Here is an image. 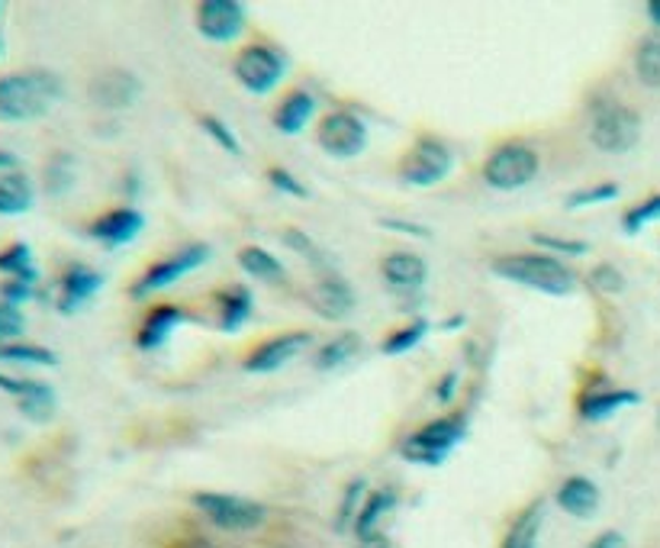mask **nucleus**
Returning a JSON list of instances; mask_svg holds the SVG:
<instances>
[{"mask_svg": "<svg viewBox=\"0 0 660 548\" xmlns=\"http://www.w3.org/2000/svg\"><path fill=\"white\" fill-rule=\"evenodd\" d=\"M65 84L55 71L30 69L0 74V123H30L62 101Z\"/></svg>", "mask_w": 660, "mask_h": 548, "instance_id": "1", "label": "nucleus"}, {"mask_svg": "<svg viewBox=\"0 0 660 548\" xmlns=\"http://www.w3.org/2000/svg\"><path fill=\"white\" fill-rule=\"evenodd\" d=\"M496 277L522 284L528 291L548 294V297H570L577 291V272L563 265V258H555L548 252H512V255H496L490 262Z\"/></svg>", "mask_w": 660, "mask_h": 548, "instance_id": "2", "label": "nucleus"}, {"mask_svg": "<svg viewBox=\"0 0 660 548\" xmlns=\"http://www.w3.org/2000/svg\"><path fill=\"white\" fill-rule=\"evenodd\" d=\"M467 436V416L464 413H451V416H438L426 426H419L406 443H403V458L413 465H426V468H438L445 465V458L461 446Z\"/></svg>", "mask_w": 660, "mask_h": 548, "instance_id": "3", "label": "nucleus"}, {"mask_svg": "<svg viewBox=\"0 0 660 548\" xmlns=\"http://www.w3.org/2000/svg\"><path fill=\"white\" fill-rule=\"evenodd\" d=\"M641 139V116L619 101H596L590 113V142L606 155H626Z\"/></svg>", "mask_w": 660, "mask_h": 548, "instance_id": "4", "label": "nucleus"}, {"mask_svg": "<svg viewBox=\"0 0 660 548\" xmlns=\"http://www.w3.org/2000/svg\"><path fill=\"white\" fill-rule=\"evenodd\" d=\"M541 172L538 152L526 142H502L484 162V181L494 191H522Z\"/></svg>", "mask_w": 660, "mask_h": 548, "instance_id": "5", "label": "nucleus"}, {"mask_svg": "<svg viewBox=\"0 0 660 548\" xmlns=\"http://www.w3.org/2000/svg\"><path fill=\"white\" fill-rule=\"evenodd\" d=\"M287 69H291L287 55H284L281 49L267 45V42H252V45H245V49L235 55V62H232L235 81H238L248 94H255V98L271 94V91L287 78Z\"/></svg>", "mask_w": 660, "mask_h": 548, "instance_id": "6", "label": "nucleus"}, {"mask_svg": "<svg viewBox=\"0 0 660 548\" xmlns=\"http://www.w3.org/2000/svg\"><path fill=\"white\" fill-rule=\"evenodd\" d=\"M210 255H213V248H210L206 242L181 245L174 255H167V258H162V262L149 265L145 272L139 274V281L132 284L130 294L135 297V301H145V297H152V294L165 291V287H171V284H177L181 277H187L191 272L203 268V265L210 262Z\"/></svg>", "mask_w": 660, "mask_h": 548, "instance_id": "7", "label": "nucleus"}, {"mask_svg": "<svg viewBox=\"0 0 660 548\" xmlns=\"http://www.w3.org/2000/svg\"><path fill=\"white\" fill-rule=\"evenodd\" d=\"M455 169V152L435 136L416 139L399 162V177L409 187H435Z\"/></svg>", "mask_w": 660, "mask_h": 548, "instance_id": "8", "label": "nucleus"}, {"mask_svg": "<svg viewBox=\"0 0 660 548\" xmlns=\"http://www.w3.org/2000/svg\"><path fill=\"white\" fill-rule=\"evenodd\" d=\"M194 507L216 529H226V532H252V529L264 526V519H267V510H264L262 504L245 500V497H235V494H216V490H200V494H194Z\"/></svg>", "mask_w": 660, "mask_h": 548, "instance_id": "9", "label": "nucleus"}, {"mask_svg": "<svg viewBox=\"0 0 660 548\" xmlns=\"http://www.w3.org/2000/svg\"><path fill=\"white\" fill-rule=\"evenodd\" d=\"M316 142L323 145V152L338 159V162H348V159H358L367 142H370V130L358 113H348V110H335L329 116L319 120L316 126Z\"/></svg>", "mask_w": 660, "mask_h": 548, "instance_id": "10", "label": "nucleus"}, {"mask_svg": "<svg viewBox=\"0 0 660 548\" xmlns=\"http://www.w3.org/2000/svg\"><path fill=\"white\" fill-rule=\"evenodd\" d=\"M248 27V13L238 0H203L197 7V33L213 42L226 45L235 42Z\"/></svg>", "mask_w": 660, "mask_h": 548, "instance_id": "11", "label": "nucleus"}, {"mask_svg": "<svg viewBox=\"0 0 660 548\" xmlns=\"http://www.w3.org/2000/svg\"><path fill=\"white\" fill-rule=\"evenodd\" d=\"M309 345H313V333H306V329L281 333V336H274V339H267V343L255 345V348L245 355L242 368H245V372H255V375L281 372L284 365H291L294 358H299Z\"/></svg>", "mask_w": 660, "mask_h": 548, "instance_id": "12", "label": "nucleus"}, {"mask_svg": "<svg viewBox=\"0 0 660 548\" xmlns=\"http://www.w3.org/2000/svg\"><path fill=\"white\" fill-rule=\"evenodd\" d=\"M88 98L103 110H126L142 98V78L130 69H103L91 78Z\"/></svg>", "mask_w": 660, "mask_h": 548, "instance_id": "13", "label": "nucleus"}, {"mask_svg": "<svg viewBox=\"0 0 660 548\" xmlns=\"http://www.w3.org/2000/svg\"><path fill=\"white\" fill-rule=\"evenodd\" d=\"M306 304H309V309H313L319 319L342 323V319L355 309L358 297H355L352 284H348L342 274L326 272L323 277H316V281L309 284V291H306Z\"/></svg>", "mask_w": 660, "mask_h": 548, "instance_id": "14", "label": "nucleus"}, {"mask_svg": "<svg viewBox=\"0 0 660 548\" xmlns=\"http://www.w3.org/2000/svg\"><path fill=\"white\" fill-rule=\"evenodd\" d=\"M142 230H145V216L135 206H116V210L98 216L88 233H91V240H98L106 248H123L139 240Z\"/></svg>", "mask_w": 660, "mask_h": 548, "instance_id": "15", "label": "nucleus"}, {"mask_svg": "<svg viewBox=\"0 0 660 548\" xmlns=\"http://www.w3.org/2000/svg\"><path fill=\"white\" fill-rule=\"evenodd\" d=\"M100 287H103V274L98 268L81 265V262L78 265H68L62 281H59V309L65 316L78 313V309L88 307L98 297Z\"/></svg>", "mask_w": 660, "mask_h": 548, "instance_id": "16", "label": "nucleus"}, {"mask_svg": "<svg viewBox=\"0 0 660 548\" xmlns=\"http://www.w3.org/2000/svg\"><path fill=\"white\" fill-rule=\"evenodd\" d=\"M380 277L396 294H416L429 281V265L419 252H390L380 262Z\"/></svg>", "mask_w": 660, "mask_h": 548, "instance_id": "17", "label": "nucleus"}, {"mask_svg": "<svg viewBox=\"0 0 660 548\" xmlns=\"http://www.w3.org/2000/svg\"><path fill=\"white\" fill-rule=\"evenodd\" d=\"M316 110H319L316 94H309V91H291L281 101V106L274 110V130L284 133V136H299L309 126V120L316 116Z\"/></svg>", "mask_w": 660, "mask_h": 548, "instance_id": "18", "label": "nucleus"}, {"mask_svg": "<svg viewBox=\"0 0 660 548\" xmlns=\"http://www.w3.org/2000/svg\"><path fill=\"white\" fill-rule=\"evenodd\" d=\"M184 323H187V313H184V309L162 304V307L152 309V313L145 316V323L139 326L135 345H139L142 352H155V348H162V345L171 339V333H174L177 326H184Z\"/></svg>", "mask_w": 660, "mask_h": 548, "instance_id": "19", "label": "nucleus"}, {"mask_svg": "<svg viewBox=\"0 0 660 548\" xmlns=\"http://www.w3.org/2000/svg\"><path fill=\"white\" fill-rule=\"evenodd\" d=\"M599 500H602V494H599L596 480L583 478V475H573L558 487V507L573 519H590L599 510Z\"/></svg>", "mask_w": 660, "mask_h": 548, "instance_id": "20", "label": "nucleus"}, {"mask_svg": "<svg viewBox=\"0 0 660 548\" xmlns=\"http://www.w3.org/2000/svg\"><path fill=\"white\" fill-rule=\"evenodd\" d=\"M216 309H220V329L223 333H238L255 313V297H252L248 287L232 284L216 297Z\"/></svg>", "mask_w": 660, "mask_h": 548, "instance_id": "21", "label": "nucleus"}, {"mask_svg": "<svg viewBox=\"0 0 660 548\" xmlns=\"http://www.w3.org/2000/svg\"><path fill=\"white\" fill-rule=\"evenodd\" d=\"M35 204V184L30 174H0V216H23Z\"/></svg>", "mask_w": 660, "mask_h": 548, "instance_id": "22", "label": "nucleus"}, {"mask_svg": "<svg viewBox=\"0 0 660 548\" xmlns=\"http://www.w3.org/2000/svg\"><path fill=\"white\" fill-rule=\"evenodd\" d=\"M641 404V394L638 390H593L580 400V416L590 419V423H602L609 416H616L626 407Z\"/></svg>", "mask_w": 660, "mask_h": 548, "instance_id": "23", "label": "nucleus"}, {"mask_svg": "<svg viewBox=\"0 0 660 548\" xmlns=\"http://www.w3.org/2000/svg\"><path fill=\"white\" fill-rule=\"evenodd\" d=\"M238 268L245 274H252L262 284H284L287 281V268L281 265V258L274 252L262 248V245L238 248Z\"/></svg>", "mask_w": 660, "mask_h": 548, "instance_id": "24", "label": "nucleus"}, {"mask_svg": "<svg viewBox=\"0 0 660 548\" xmlns=\"http://www.w3.org/2000/svg\"><path fill=\"white\" fill-rule=\"evenodd\" d=\"M396 507V490L394 487H387V490H374L370 497H364L362 510L355 516V536L358 539H370V536H377V526L384 522V516L390 514Z\"/></svg>", "mask_w": 660, "mask_h": 548, "instance_id": "25", "label": "nucleus"}, {"mask_svg": "<svg viewBox=\"0 0 660 548\" xmlns=\"http://www.w3.org/2000/svg\"><path fill=\"white\" fill-rule=\"evenodd\" d=\"M0 274H7V281H23V284H39V265L33 258V248L27 242H10L7 248H0Z\"/></svg>", "mask_w": 660, "mask_h": 548, "instance_id": "26", "label": "nucleus"}, {"mask_svg": "<svg viewBox=\"0 0 660 548\" xmlns=\"http://www.w3.org/2000/svg\"><path fill=\"white\" fill-rule=\"evenodd\" d=\"M358 352H362V336L358 333H338L332 343H326L313 355V365L319 372H335V368L348 365Z\"/></svg>", "mask_w": 660, "mask_h": 548, "instance_id": "27", "label": "nucleus"}, {"mask_svg": "<svg viewBox=\"0 0 660 548\" xmlns=\"http://www.w3.org/2000/svg\"><path fill=\"white\" fill-rule=\"evenodd\" d=\"M0 362L3 365H23V368H55L59 355L45 345H30V343H13L0 345Z\"/></svg>", "mask_w": 660, "mask_h": 548, "instance_id": "28", "label": "nucleus"}, {"mask_svg": "<svg viewBox=\"0 0 660 548\" xmlns=\"http://www.w3.org/2000/svg\"><path fill=\"white\" fill-rule=\"evenodd\" d=\"M429 319H423V316H416V319H409L406 326H399V329H394L387 339H384V345H380V352L384 355H390V358H399V355H409L413 348H419L423 345V339L429 336Z\"/></svg>", "mask_w": 660, "mask_h": 548, "instance_id": "29", "label": "nucleus"}, {"mask_svg": "<svg viewBox=\"0 0 660 548\" xmlns=\"http://www.w3.org/2000/svg\"><path fill=\"white\" fill-rule=\"evenodd\" d=\"M78 162L71 152H55L45 165V174H42V184L49 191V197H65L68 191L74 187V177H78Z\"/></svg>", "mask_w": 660, "mask_h": 548, "instance_id": "30", "label": "nucleus"}, {"mask_svg": "<svg viewBox=\"0 0 660 548\" xmlns=\"http://www.w3.org/2000/svg\"><path fill=\"white\" fill-rule=\"evenodd\" d=\"M634 74L644 88L660 91V33L644 35L634 49Z\"/></svg>", "mask_w": 660, "mask_h": 548, "instance_id": "31", "label": "nucleus"}, {"mask_svg": "<svg viewBox=\"0 0 660 548\" xmlns=\"http://www.w3.org/2000/svg\"><path fill=\"white\" fill-rule=\"evenodd\" d=\"M17 407H20V413H23L30 423H49V419L55 416L59 397H55V390H52L45 380H35L33 390H30L27 397H20Z\"/></svg>", "mask_w": 660, "mask_h": 548, "instance_id": "32", "label": "nucleus"}, {"mask_svg": "<svg viewBox=\"0 0 660 548\" xmlns=\"http://www.w3.org/2000/svg\"><path fill=\"white\" fill-rule=\"evenodd\" d=\"M538 529H541V504H531L526 514L512 522L502 548H538Z\"/></svg>", "mask_w": 660, "mask_h": 548, "instance_id": "33", "label": "nucleus"}, {"mask_svg": "<svg viewBox=\"0 0 660 548\" xmlns=\"http://www.w3.org/2000/svg\"><path fill=\"white\" fill-rule=\"evenodd\" d=\"M660 220V194H651V197H644L641 204L628 206L626 216H622V230H626L628 236H634V233H641L644 226H651V223H658Z\"/></svg>", "mask_w": 660, "mask_h": 548, "instance_id": "34", "label": "nucleus"}, {"mask_svg": "<svg viewBox=\"0 0 660 548\" xmlns=\"http://www.w3.org/2000/svg\"><path fill=\"white\" fill-rule=\"evenodd\" d=\"M619 184L616 181H602V184H593V187H583V191H573L570 197H567V210H587V206H599V204H609V201H616L619 197Z\"/></svg>", "mask_w": 660, "mask_h": 548, "instance_id": "35", "label": "nucleus"}, {"mask_svg": "<svg viewBox=\"0 0 660 548\" xmlns=\"http://www.w3.org/2000/svg\"><path fill=\"white\" fill-rule=\"evenodd\" d=\"M200 130L213 139L223 152H230V155H242V142H238V136L232 133L230 123H226V120H220L216 113H203V116H200Z\"/></svg>", "mask_w": 660, "mask_h": 548, "instance_id": "36", "label": "nucleus"}, {"mask_svg": "<svg viewBox=\"0 0 660 548\" xmlns=\"http://www.w3.org/2000/svg\"><path fill=\"white\" fill-rule=\"evenodd\" d=\"M528 240H531V245H538V248H548L555 258H558V255L577 258V255H587V252H590V242L563 240V236H555V233H531Z\"/></svg>", "mask_w": 660, "mask_h": 548, "instance_id": "37", "label": "nucleus"}, {"mask_svg": "<svg viewBox=\"0 0 660 548\" xmlns=\"http://www.w3.org/2000/svg\"><path fill=\"white\" fill-rule=\"evenodd\" d=\"M27 333V316L23 307H13L7 301H0V345H13L23 339Z\"/></svg>", "mask_w": 660, "mask_h": 548, "instance_id": "38", "label": "nucleus"}, {"mask_svg": "<svg viewBox=\"0 0 660 548\" xmlns=\"http://www.w3.org/2000/svg\"><path fill=\"white\" fill-rule=\"evenodd\" d=\"M267 181H271V187H274V191H281L284 197L309 201V187H306V184H303L291 169H267Z\"/></svg>", "mask_w": 660, "mask_h": 548, "instance_id": "39", "label": "nucleus"}, {"mask_svg": "<svg viewBox=\"0 0 660 548\" xmlns=\"http://www.w3.org/2000/svg\"><path fill=\"white\" fill-rule=\"evenodd\" d=\"M281 240H284L287 248H294L297 255L309 258L313 265H326V252L313 242V236H306L303 230H294V226H291V230H284V233H281Z\"/></svg>", "mask_w": 660, "mask_h": 548, "instance_id": "40", "label": "nucleus"}, {"mask_svg": "<svg viewBox=\"0 0 660 548\" xmlns=\"http://www.w3.org/2000/svg\"><path fill=\"white\" fill-rule=\"evenodd\" d=\"M590 284H593L599 294H622L626 291V274L619 272L616 265L602 262V265H596L593 272H590Z\"/></svg>", "mask_w": 660, "mask_h": 548, "instance_id": "41", "label": "nucleus"}, {"mask_svg": "<svg viewBox=\"0 0 660 548\" xmlns=\"http://www.w3.org/2000/svg\"><path fill=\"white\" fill-rule=\"evenodd\" d=\"M362 494H364V480L355 478L348 487H345V497H342V510H338V516H335V526L338 529H345L348 522H355V516H358V510H362Z\"/></svg>", "mask_w": 660, "mask_h": 548, "instance_id": "42", "label": "nucleus"}, {"mask_svg": "<svg viewBox=\"0 0 660 548\" xmlns=\"http://www.w3.org/2000/svg\"><path fill=\"white\" fill-rule=\"evenodd\" d=\"M33 297V284H23V281H3V284H0V301H7V304H13V307H23V304H30Z\"/></svg>", "mask_w": 660, "mask_h": 548, "instance_id": "43", "label": "nucleus"}, {"mask_svg": "<svg viewBox=\"0 0 660 548\" xmlns=\"http://www.w3.org/2000/svg\"><path fill=\"white\" fill-rule=\"evenodd\" d=\"M380 226H384V230H390V233H403V236L431 240L429 230H426V226H419V223H406V220H394V216H387V220H380Z\"/></svg>", "mask_w": 660, "mask_h": 548, "instance_id": "44", "label": "nucleus"}, {"mask_svg": "<svg viewBox=\"0 0 660 548\" xmlns=\"http://www.w3.org/2000/svg\"><path fill=\"white\" fill-rule=\"evenodd\" d=\"M458 384H461V375H458V372H445V375L438 377V384H435V400H438V404H451Z\"/></svg>", "mask_w": 660, "mask_h": 548, "instance_id": "45", "label": "nucleus"}, {"mask_svg": "<svg viewBox=\"0 0 660 548\" xmlns=\"http://www.w3.org/2000/svg\"><path fill=\"white\" fill-rule=\"evenodd\" d=\"M590 548H628L626 539H622V532H602V536H596Z\"/></svg>", "mask_w": 660, "mask_h": 548, "instance_id": "46", "label": "nucleus"}, {"mask_svg": "<svg viewBox=\"0 0 660 548\" xmlns=\"http://www.w3.org/2000/svg\"><path fill=\"white\" fill-rule=\"evenodd\" d=\"M20 169V159L13 155V152H7V149H0V174H10Z\"/></svg>", "mask_w": 660, "mask_h": 548, "instance_id": "47", "label": "nucleus"}, {"mask_svg": "<svg viewBox=\"0 0 660 548\" xmlns=\"http://www.w3.org/2000/svg\"><path fill=\"white\" fill-rule=\"evenodd\" d=\"M358 548H390V542H387V539H384V536L377 532V536H370V539H364V542Z\"/></svg>", "mask_w": 660, "mask_h": 548, "instance_id": "48", "label": "nucleus"}, {"mask_svg": "<svg viewBox=\"0 0 660 548\" xmlns=\"http://www.w3.org/2000/svg\"><path fill=\"white\" fill-rule=\"evenodd\" d=\"M644 10H648V17H651V23H654V27H658V30H660V0H651V3L644 7Z\"/></svg>", "mask_w": 660, "mask_h": 548, "instance_id": "49", "label": "nucleus"}, {"mask_svg": "<svg viewBox=\"0 0 660 548\" xmlns=\"http://www.w3.org/2000/svg\"><path fill=\"white\" fill-rule=\"evenodd\" d=\"M0 55H3V39H0Z\"/></svg>", "mask_w": 660, "mask_h": 548, "instance_id": "50", "label": "nucleus"}, {"mask_svg": "<svg viewBox=\"0 0 660 548\" xmlns=\"http://www.w3.org/2000/svg\"><path fill=\"white\" fill-rule=\"evenodd\" d=\"M0 13H3V3H0Z\"/></svg>", "mask_w": 660, "mask_h": 548, "instance_id": "51", "label": "nucleus"}]
</instances>
